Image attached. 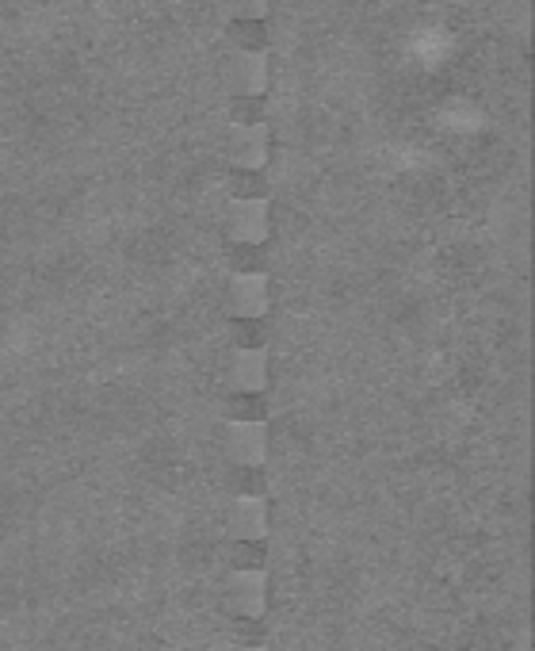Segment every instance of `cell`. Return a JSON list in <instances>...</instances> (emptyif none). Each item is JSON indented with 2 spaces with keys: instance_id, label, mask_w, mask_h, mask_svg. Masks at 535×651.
I'll list each match as a JSON object with an SVG mask.
<instances>
[{
  "instance_id": "cell-17",
  "label": "cell",
  "mask_w": 535,
  "mask_h": 651,
  "mask_svg": "<svg viewBox=\"0 0 535 651\" xmlns=\"http://www.w3.org/2000/svg\"><path fill=\"white\" fill-rule=\"evenodd\" d=\"M233 651H264V648H233Z\"/></svg>"
},
{
  "instance_id": "cell-2",
  "label": "cell",
  "mask_w": 535,
  "mask_h": 651,
  "mask_svg": "<svg viewBox=\"0 0 535 651\" xmlns=\"http://www.w3.org/2000/svg\"><path fill=\"white\" fill-rule=\"evenodd\" d=\"M226 605L238 617H260L268 610V575H264V567H238L226 582Z\"/></svg>"
},
{
  "instance_id": "cell-10",
  "label": "cell",
  "mask_w": 535,
  "mask_h": 651,
  "mask_svg": "<svg viewBox=\"0 0 535 651\" xmlns=\"http://www.w3.org/2000/svg\"><path fill=\"white\" fill-rule=\"evenodd\" d=\"M226 261H230L233 273H268L272 250H268V242H230Z\"/></svg>"
},
{
  "instance_id": "cell-3",
  "label": "cell",
  "mask_w": 535,
  "mask_h": 651,
  "mask_svg": "<svg viewBox=\"0 0 535 651\" xmlns=\"http://www.w3.org/2000/svg\"><path fill=\"white\" fill-rule=\"evenodd\" d=\"M268 149H272L268 123H233L226 134V157L233 169H264Z\"/></svg>"
},
{
  "instance_id": "cell-6",
  "label": "cell",
  "mask_w": 535,
  "mask_h": 651,
  "mask_svg": "<svg viewBox=\"0 0 535 651\" xmlns=\"http://www.w3.org/2000/svg\"><path fill=\"white\" fill-rule=\"evenodd\" d=\"M226 533L233 541H264L268 537V503L260 495H238L226 510Z\"/></svg>"
},
{
  "instance_id": "cell-9",
  "label": "cell",
  "mask_w": 535,
  "mask_h": 651,
  "mask_svg": "<svg viewBox=\"0 0 535 651\" xmlns=\"http://www.w3.org/2000/svg\"><path fill=\"white\" fill-rule=\"evenodd\" d=\"M226 39L233 43V50H253V55H268L272 47V32L264 20H233Z\"/></svg>"
},
{
  "instance_id": "cell-15",
  "label": "cell",
  "mask_w": 535,
  "mask_h": 651,
  "mask_svg": "<svg viewBox=\"0 0 535 651\" xmlns=\"http://www.w3.org/2000/svg\"><path fill=\"white\" fill-rule=\"evenodd\" d=\"M272 9V0H226V12L233 20H264Z\"/></svg>"
},
{
  "instance_id": "cell-7",
  "label": "cell",
  "mask_w": 535,
  "mask_h": 651,
  "mask_svg": "<svg viewBox=\"0 0 535 651\" xmlns=\"http://www.w3.org/2000/svg\"><path fill=\"white\" fill-rule=\"evenodd\" d=\"M226 88L233 96H264L268 93V55H253V50H238L226 62Z\"/></svg>"
},
{
  "instance_id": "cell-12",
  "label": "cell",
  "mask_w": 535,
  "mask_h": 651,
  "mask_svg": "<svg viewBox=\"0 0 535 651\" xmlns=\"http://www.w3.org/2000/svg\"><path fill=\"white\" fill-rule=\"evenodd\" d=\"M226 418L230 422H264L268 402H264L260 391H233V399L226 402Z\"/></svg>"
},
{
  "instance_id": "cell-4",
  "label": "cell",
  "mask_w": 535,
  "mask_h": 651,
  "mask_svg": "<svg viewBox=\"0 0 535 651\" xmlns=\"http://www.w3.org/2000/svg\"><path fill=\"white\" fill-rule=\"evenodd\" d=\"M272 291H268V273H233L230 288H226V311L233 318H260L268 314Z\"/></svg>"
},
{
  "instance_id": "cell-14",
  "label": "cell",
  "mask_w": 535,
  "mask_h": 651,
  "mask_svg": "<svg viewBox=\"0 0 535 651\" xmlns=\"http://www.w3.org/2000/svg\"><path fill=\"white\" fill-rule=\"evenodd\" d=\"M230 119L233 123H268V104L264 96H233Z\"/></svg>"
},
{
  "instance_id": "cell-5",
  "label": "cell",
  "mask_w": 535,
  "mask_h": 651,
  "mask_svg": "<svg viewBox=\"0 0 535 651\" xmlns=\"http://www.w3.org/2000/svg\"><path fill=\"white\" fill-rule=\"evenodd\" d=\"M226 456L238 468H256V463L268 460V422H230Z\"/></svg>"
},
{
  "instance_id": "cell-8",
  "label": "cell",
  "mask_w": 535,
  "mask_h": 651,
  "mask_svg": "<svg viewBox=\"0 0 535 651\" xmlns=\"http://www.w3.org/2000/svg\"><path fill=\"white\" fill-rule=\"evenodd\" d=\"M222 379L230 391H264V384H268V357H264V349H233Z\"/></svg>"
},
{
  "instance_id": "cell-13",
  "label": "cell",
  "mask_w": 535,
  "mask_h": 651,
  "mask_svg": "<svg viewBox=\"0 0 535 651\" xmlns=\"http://www.w3.org/2000/svg\"><path fill=\"white\" fill-rule=\"evenodd\" d=\"M264 341H268L264 314L260 318H233V326H230V346L233 349H264Z\"/></svg>"
},
{
  "instance_id": "cell-1",
  "label": "cell",
  "mask_w": 535,
  "mask_h": 651,
  "mask_svg": "<svg viewBox=\"0 0 535 651\" xmlns=\"http://www.w3.org/2000/svg\"><path fill=\"white\" fill-rule=\"evenodd\" d=\"M222 230L230 242H268V230H272L268 200H230L222 215Z\"/></svg>"
},
{
  "instance_id": "cell-11",
  "label": "cell",
  "mask_w": 535,
  "mask_h": 651,
  "mask_svg": "<svg viewBox=\"0 0 535 651\" xmlns=\"http://www.w3.org/2000/svg\"><path fill=\"white\" fill-rule=\"evenodd\" d=\"M226 196L230 200H268L272 196V184H268L264 169H233L230 181H226Z\"/></svg>"
},
{
  "instance_id": "cell-16",
  "label": "cell",
  "mask_w": 535,
  "mask_h": 651,
  "mask_svg": "<svg viewBox=\"0 0 535 651\" xmlns=\"http://www.w3.org/2000/svg\"><path fill=\"white\" fill-rule=\"evenodd\" d=\"M264 463H256V468H241V495H260L264 498V486H268V479H264Z\"/></svg>"
}]
</instances>
